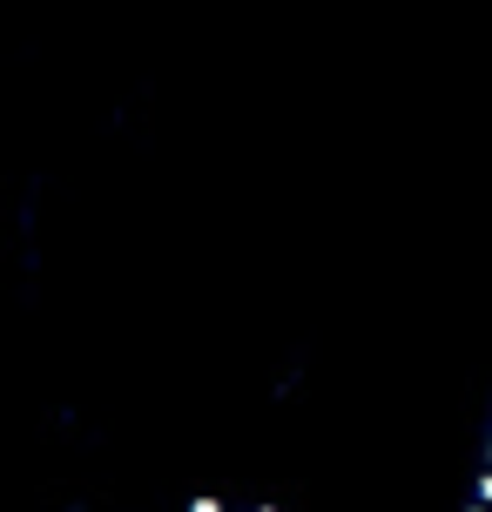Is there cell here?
<instances>
[{
    "label": "cell",
    "mask_w": 492,
    "mask_h": 512,
    "mask_svg": "<svg viewBox=\"0 0 492 512\" xmlns=\"http://www.w3.org/2000/svg\"><path fill=\"white\" fill-rule=\"evenodd\" d=\"M472 506H492V465L479 472V486H472Z\"/></svg>",
    "instance_id": "6da1fadb"
},
{
    "label": "cell",
    "mask_w": 492,
    "mask_h": 512,
    "mask_svg": "<svg viewBox=\"0 0 492 512\" xmlns=\"http://www.w3.org/2000/svg\"><path fill=\"white\" fill-rule=\"evenodd\" d=\"M189 512H230V506H223V499H196Z\"/></svg>",
    "instance_id": "7a4b0ae2"
},
{
    "label": "cell",
    "mask_w": 492,
    "mask_h": 512,
    "mask_svg": "<svg viewBox=\"0 0 492 512\" xmlns=\"http://www.w3.org/2000/svg\"><path fill=\"white\" fill-rule=\"evenodd\" d=\"M466 512H492V506H466Z\"/></svg>",
    "instance_id": "3957f363"
},
{
    "label": "cell",
    "mask_w": 492,
    "mask_h": 512,
    "mask_svg": "<svg viewBox=\"0 0 492 512\" xmlns=\"http://www.w3.org/2000/svg\"><path fill=\"white\" fill-rule=\"evenodd\" d=\"M257 512H277V506H257Z\"/></svg>",
    "instance_id": "277c9868"
}]
</instances>
